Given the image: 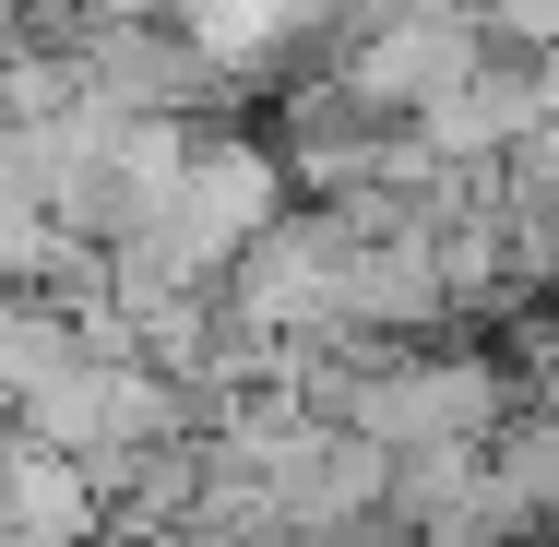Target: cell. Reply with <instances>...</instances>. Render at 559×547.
I'll return each mask as SVG.
<instances>
[{"instance_id":"6da1fadb","label":"cell","mask_w":559,"mask_h":547,"mask_svg":"<svg viewBox=\"0 0 559 547\" xmlns=\"http://www.w3.org/2000/svg\"><path fill=\"white\" fill-rule=\"evenodd\" d=\"M334 274H345L334 203H286L215 286H226V310H250V322H274V333H334Z\"/></svg>"},{"instance_id":"7a4b0ae2","label":"cell","mask_w":559,"mask_h":547,"mask_svg":"<svg viewBox=\"0 0 559 547\" xmlns=\"http://www.w3.org/2000/svg\"><path fill=\"white\" fill-rule=\"evenodd\" d=\"M96 536H108L96 476L48 440H12L0 452V547H96Z\"/></svg>"},{"instance_id":"3957f363","label":"cell","mask_w":559,"mask_h":547,"mask_svg":"<svg viewBox=\"0 0 559 547\" xmlns=\"http://www.w3.org/2000/svg\"><path fill=\"white\" fill-rule=\"evenodd\" d=\"M72 357H84V322H72V310H48V298H12V310H0V393H12V405H24L36 381H60Z\"/></svg>"},{"instance_id":"277c9868","label":"cell","mask_w":559,"mask_h":547,"mask_svg":"<svg viewBox=\"0 0 559 547\" xmlns=\"http://www.w3.org/2000/svg\"><path fill=\"white\" fill-rule=\"evenodd\" d=\"M488 464L536 500V524H559V405H512L500 440H488Z\"/></svg>"},{"instance_id":"5b68a950","label":"cell","mask_w":559,"mask_h":547,"mask_svg":"<svg viewBox=\"0 0 559 547\" xmlns=\"http://www.w3.org/2000/svg\"><path fill=\"white\" fill-rule=\"evenodd\" d=\"M488 24V48H524V60H559V0H464Z\"/></svg>"},{"instance_id":"8992f818","label":"cell","mask_w":559,"mask_h":547,"mask_svg":"<svg viewBox=\"0 0 559 547\" xmlns=\"http://www.w3.org/2000/svg\"><path fill=\"white\" fill-rule=\"evenodd\" d=\"M548 345H559V310H548Z\"/></svg>"}]
</instances>
